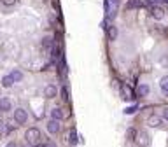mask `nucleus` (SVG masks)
<instances>
[{
    "instance_id": "0eeeda50",
    "label": "nucleus",
    "mask_w": 168,
    "mask_h": 147,
    "mask_svg": "<svg viewBox=\"0 0 168 147\" xmlns=\"http://www.w3.org/2000/svg\"><path fill=\"white\" fill-rule=\"evenodd\" d=\"M49 116H51V119H53V121H58V123H60V121L63 119V116H65V114H63V110H62V109L54 107L53 110L49 112Z\"/></svg>"
},
{
    "instance_id": "f3484780",
    "label": "nucleus",
    "mask_w": 168,
    "mask_h": 147,
    "mask_svg": "<svg viewBox=\"0 0 168 147\" xmlns=\"http://www.w3.org/2000/svg\"><path fill=\"white\" fill-rule=\"evenodd\" d=\"M12 84H14V82H12V79H11L9 76L2 77V86H4V88H11Z\"/></svg>"
},
{
    "instance_id": "a878e982",
    "label": "nucleus",
    "mask_w": 168,
    "mask_h": 147,
    "mask_svg": "<svg viewBox=\"0 0 168 147\" xmlns=\"http://www.w3.org/2000/svg\"><path fill=\"white\" fill-rule=\"evenodd\" d=\"M47 147H56V145H54V144H47Z\"/></svg>"
},
{
    "instance_id": "cd10ccee",
    "label": "nucleus",
    "mask_w": 168,
    "mask_h": 147,
    "mask_svg": "<svg viewBox=\"0 0 168 147\" xmlns=\"http://www.w3.org/2000/svg\"><path fill=\"white\" fill-rule=\"evenodd\" d=\"M163 2H165V4H168V0H163Z\"/></svg>"
},
{
    "instance_id": "4468645a",
    "label": "nucleus",
    "mask_w": 168,
    "mask_h": 147,
    "mask_svg": "<svg viewBox=\"0 0 168 147\" xmlns=\"http://www.w3.org/2000/svg\"><path fill=\"white\" fill-rule=\"evenodd\" d=\"M9 77L12 79V82H19V81L23 79V74H21L19 70H12V72L9 74Z\"/></svg>"
},
{
    "instance_id": "2eb2a0df",
    "label": "nucleus",
    "mask_w": 168,
    "mask_h": 147,
    "mask_svg": "<svg viewBox=\"0 0 168 147\" xmlns=\"http://www.w3.org/2000/svg\"><path fill=\"white\" fill-rule=\"evenodd\" d=\"M107 33H109V39H111V40H116L119 32H117V28H116V27H109V28H107Z\"/></svg>"
},
{
    "instance_id": "a211bd4d",
    "label": "nucleus",
    "mask_w": 168,
    "mask_h": 147,
    "mask_svg": "<svg viewBox=\"0 0 168 147\" xmlns=\"http://www.w3.org/2000/svg\"><path fill=\"white\" fill-rule=\"evenodd\" d=\"M62 98L65 100V102L70 100V95H68V86H63V88H62Z\"/></svg>"
},
{
    "instance_id": "6e6552de",
    "label": "nucleus",
    "mask_w": 168,
    "mask_h": 147,
    "mask_svg": "<svg viewBox=\"0 0 168 147\" xmlns=\"http://www.w3.org/2000/svg\"><path fill=\"white\" fill-rule=\"evenodd\" d=\"M11 109H12V103L9 98H0V112H9Z\"/></svg>"
},
{
    "instance_id": "aec40b11",
    "label": "nucleus",
    "mask_w": 168,
    "mask_h": 147,
    "mask_svg": "<svg viewBox=\"0 0 168 147\" xmlns=\"http://www.w3.org/2000/svg\"><path fill=\"white\" fill-rule=\"evenodd\" d=\"M42 46H44V47L46 49H51V47H53V39H51V37H49V39H44V40H42Z\"/></svg>"
},
{
    "instance_id": "39448f33",
    "label": "nucleus",
    "mask_w": 168,
    "mask_h": 147,
    "mask_svg": "<svg viewBox=\"0 0 168 147\" xmlns=\"http://www.w3.org/2000/svg\"><path fill=\"white\" fill-rule=\"evenodd\" d=\"M163 123L165 121L161 119V116H158V114H152V116L147 117V125H149L151 128H163Z\"/></svg>"
},
{
    "instance_id": "6ab92c4d",
    "label": "nucleus",
    "mask_w": 168,
    "mask_h": 147,
    "mask_svg": "<svg viewBox=\"0 0 168 147\" xmlns=\"http://www.w3.org/2000/svg\"><path fill=\"white\" fill-rule=\"evenodd\" d=\"M137 109H138V105H131V107L124 109V114H126V116H131V114H135V112H137Z\"/></svg>"
},
{
    "instance_id": "b1692460",
    "label": "nucleus",
    "mask_w": 168,
    "mask_h": 147,
    "mask_svg": "<svg viewBox=\"0 0 168 147\" xmlns=\"http://www.w3.org/2000/svg\"><path fill=\"white\" fill-rule=\"evenodd\" d=\"M2 2H4V5H14L18 0H2Z\"/></svg>"
},
{
    "instance_id": "412c9836",
    "label": "nucleus",
    "mask_w": 168,
    "mask_h": 147,
    "mask_svg": "<svg viewBox=\"0 0 168 147\" xmlns=\"http://www.w3.org/2000/svg\"><path fill=\"white\" fill-rule=\"evenodd\" d=\"M56 60H58V47L53 46L51 47V61H56Z\"/></svg>"
},
{
    "instance_id": "bb28decb",
    "label": "nucleus",
    "mask_w": 168,
    "mask_h": 147,
    "mask_svg": "<svg viewBox=\"0 0 168 147\" xmlns=\"http://www.w3.org/2000/svg\"><path fill=\"white\" fill-rule=\"evenodd\" d=\"M9 147H16V144H11V145Z\"/></svg>"
},
{
    "instance_id": "5701e85b",
    "label": "nucleus",
    "mask_w": 168,
    "mask_h": 147,
    "mask_svg": "<svg viewBox=\"0 0 168 147\" xmlns=\"http://www.w3.org/2000/svg\"><path fill=\"white\" fill-rule=\"evenodd\" d=\"M161 119H163V121H166V123H168V107L163 110V116H161Z\"/></svg>"
},
{
    "instance_id": "9d476101",
    "label": "nucleus",
    "mask_w": 168,
    "mask_h": 147,
    "mask_svg": "<svg viewBox=\"0 0 168 147\" xmlns=\"http://www.w3.org/2000/svg\"><path fill=\"white\" fill-rule=\"evenodd\" d=\"M159 89L165 96H168V76H163L159 79Z\"/></svg>"
},
{
    "instance_id": "f03ea898",
    "label": "nucleus",
    "mask_w": 168,
    "mask_h": 147,
    "mask_svg": "<svg viewBox=\"0 0 168 147\" xmlns=\"http://www.w3.org/2000/svg\"><path fill=\"white\" fill-rule=\"evenodd\" d=\"M25 138H27V142L28 144H37L40 140V130L39 128H28L27 130V133H25Z\"/></svg>"
},
{
    "instance_id": "423d86ee",
    "label": "nucleus",
    "mask_w": 168,
    "mask_h": 147,
    "mask_svg": "<svg viewBox=\"0 0 168 147\" xmlns=\"http://www.w3.org/2000/svg\"><path fill=\"white\" fill-rule=\"evenodd\" d=\"M149 12H151V16H152L154 19H158V21L165 18V9L163 7H159V5H151Z\"/></svg>"
},
{
    "instance_id": "1a4fd4ad",
    "label": "nucleus",
    "mask_w": 168,
    "mask_h": 147,
    "mask_svg": "<svg viewBox=\"0 0 168 147\" xmlns=\"http://www.w3.org/2000/svg\"><path fill=\"white\" fill-rule=\"evenodd\" d=\"M47 131L51 135H56L58 131H60V123H58V121H47Z\"/></svg>"
},
{
    "instance_id": "20e7f679",
    "label": "nucleus",
    "mask_w": 168,
    "mask_h": 147,
    "mask_svg": "<svg viewBox=\"0 0 168 147\" xmlns=\"http://www.w3.org/2000/svg\"><path fill=\"white\" fill-rule=\"evenodd\" d=\"M14 121H16L18 125H25V123L28 121L27 110H25V109H21V107H18L16 110H14Z\"/></svg>"
},
{
    "instance_id": "4be33fe9",
    "label": "nucleus",
    "mask_w": 168,
    "mask_h": 147,
    "mask_svg": "<svg viewBox=\"0 0 168 147\" xmlns=\"http://www.w3.org/2000/svg\"><path fill=\"white\" fill-rule=\"evenodd\" d=\"M133 137H137V130H135V128H130V131H128V138H133Z\"/></svg>"
},
{
    "instance_id": "7ed1b4c3",
    "label": "nucleus",
    "mask_w": 168,
    "mask_h": 147,
    "mask_svg": "<svg viewBox=\"0 0 168 147\" xmlns=\"http://www.w3.org/2000/svg\"><path fill=\"white\" fill-rule=\"evenodd\" d=\"M135 140H137V144L140 147H149L151 145V137H149V133H147L146 130L137 131V137H135Z\"/></svg>"
},
{
    "instance_id": "9b49d317",
    "label": "nucleus",
    "mask_w": 168,
    "mask_h": 147,
    "mask_svg": "<svg viewBox=\"0 0 168 147\" xmlns=\"http://www.w3.org/2000/svg\"><path fill=\"white\" fill-rule=\"evenodd\" d=\"M68 144H70L72 147H75L77 144H79V135H77V130H72L70 135H68Z\"/></svg>"
},
{
    "instance_id": "393cba45",
    "label": "nucleus",
    "mask_w": 168,
    "mask_h": 147,
    "mask_svg": "<svg viewBox=\"0 0 168 147\" xmlns=\"http://www.w3.org/2000/svg\"><path fill=\"white\" fill-rule=\"evenodd\" d=\"M0 128H4V117L0 116Z\"/></svg>"
},
{
    "instance_id": "f8f14e48",
    "label": "nucleus",
    "mask_w": 168,
    "mask_h": 147,
    "mask_svg": "<svg viewBox=\"0 0 168 147\" xmlns=\"http://www.w3.org/2000/svg\"><path fill=\"white\" fill-rule=\"evenodd\" d=\"M149 91H151V88H149V84H140L137 88V95L140 98H144V96H147L149 95Z\"/></svg>"
},
{
    "instance_id": "f257e3e1",
    "label": "nucleus",
    "mask_w": 168,
    "mask_h": 147,
    "mask_svg": "<svg viewBox=\"0 0 168 147\" xmlns=\"http://www.w3.org/2000/svg\"><path fill=\"white\" fill-rule=\"evenodd\" d=\"M119 2H121V0H103V9H105L107 19H114L116 18V12H117Z\"/></svg>"
},
{
    "instance_id": "ddd939ff",
    "label": "nucleus",
    "mask_w": 168,
    "mask_h": 147,
    "mask_svg": "<svg viewBox=\"0 0 168 147\" xmlns=\"http://www.w3.org/2000/svg\"><path fill=\"white\" fill-rule=\"evenodd\" d=\"M44 96H46V98H53V96H56V86H53V84L46 86V88H44Z\"/></svg>"
},
{
    "instance_id": "dca6fc26",
    "label": "nucleus",
    "mask_w": 168,
    "mask_h": 147,
    "mask_svg": "<svg viewBox=\"0 0 168 147\" xmlns=\"http://www.w3.org/2000/svg\"><path fill=\"white\" fill-rule=\"evenodd\" d=\"M144 2L142 0H130L128 2V9H137V7H142Z\"/></svg>"
}]
</instances>
